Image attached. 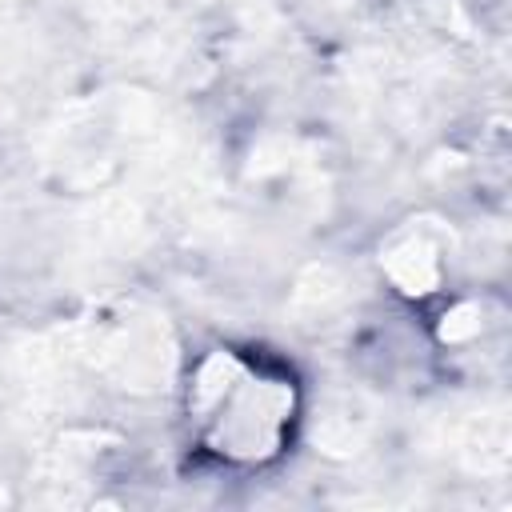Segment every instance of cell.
Masks as SVG:
<instances>
[{
	"label": "cell",
	"instance_id": "1",
	"mask_svg": "<svg viewBox=\"0 0 512 512\" xmlns=\"http://www.w3.org/2000/svg\"><path fill=\"white\" fill-rule=\"evenodd\" d=\"M180 428L188 448L236 476L276 468L304 424V384L296 368L256 344L212 340L180 372Z\"/></svg>",
	"mask_w": 512,
	"mask_h": 512
},
{
	"label": "cell",
	"instance_id": "2",
	"mask_svg": "<svg viewBox=\"0 0 512 512\" xmlns=\"http://www.w3.org/2000/svg\"><path fill=\"white\" fill-rule=\"evenodd\" d=\"M380 276L388 292L404 304H428L448 292V248L428 232V224L396 228L380 248Z\"/></svg>",
	"mask_w": 512,
	"mask_h": 512
}]
</instances>
